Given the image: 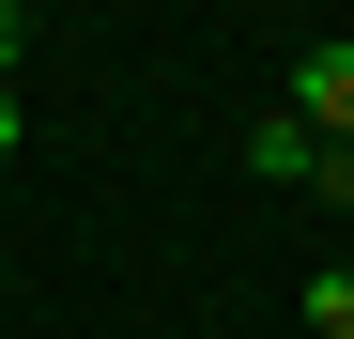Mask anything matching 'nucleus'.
I'll return each mask as SVG.
<instances>
[{
  "mask_svg": "<svg viewBox=\"0 0 354 339\" xmlns=\"http://www.w3.org/2000/svg\"><path fill=\"white\" fill-rule=\"evenodd\" d=\"M31 62V0H0V77H16Z\"/></svg>",
  "mask_w": 354,
  "mask_h": 339,
  "instance_id": "nucleus-4",
  "label": "nucleus"
},
{
  "mask_svg": "<svg viewBox=\"0 0 354 339\" xmlns=\"http://www.w3.org/2000/svg\"><path fill=\"white\" fill-rule=\"evenodd\" d=\"M292 124L324 154H354V46H308V62H292Z\"/></svg>",
  "mask_w": 354,
  "mask_h": 339,
  "instance_id": "nucleus-1",
  "label": "nucleus"
},
{
  "mask_svg": "<svg viewBox=\"0 0 354 339\" xmlns=\"http://www.w3.org/2000/svg\"><path fill=\"white\" fill-rule=\"evenodd\" d=\"M247 170H262V185H324V139L292 124V108H262V124H247Z\"/></svg>",
  "mask_w": 354,
  "mask_h": 339,
  "instance_id": "nucleus-2",
  "label": "nucleus"
},
{
  "mask_svg": "<svg viewBox=\"0 0 354 339\" xmlns=\"http://www.w3.org/2000/svg\"><path fill=\"white\" fill-rule=\"evenodd\" d=\"M308 339H354V262H324V277H308Z\"/></svg>",
  "mask_w": 354,
  "mask_h": 339,
  "instance_id": "nucleus-3",
  "label": "nucleus"
},
{
  "mask_svg": "<svg viewBox=\"0 0 354 339\" xmlns=\"http://www.w3.org/2000/svg\"><path fill=\"white\" fill-rule=\"evenodd\" d=\"M324 201H354V154H324Z\"/></svg>",
  "mask_w": 354,
  "mask_h": 339,
  "instance_id": "nucleus-5",
  "label": "nucleus"
},
{
  "mask_svg": "<svg viewBox=\"0 0 354 339\" xmlns=\"http://www.w3.org/2000/svg\"><path fill=\"white\" fill-rule=\"evenodd\" d=\"M0 154H16V93H0Z\"/></svg>",
  "mask_w": 354,
  "mask_h": 339,
  "instance_id": "nucleus-6",
  "label": "nucleus"
}]
</instances>
